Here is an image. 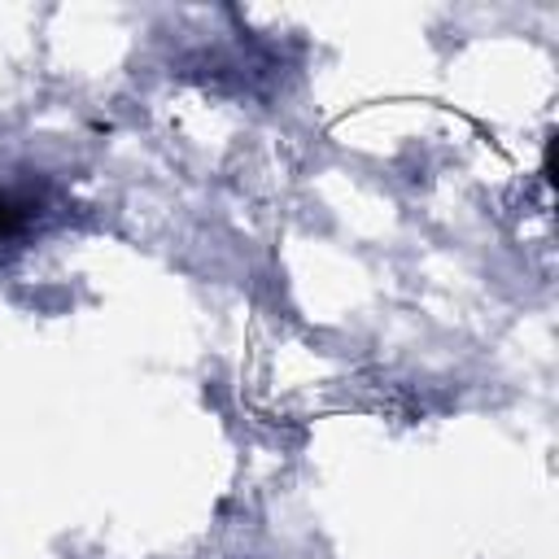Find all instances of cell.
<instances>
[{
    "label": "cell",
    "instance_id": "obj_1",
    "mask_svg": "<svg viewBox=\"0 0 559 559\" xmlns=\"http://www.w3.org/2000/svg\"><path fill=\"white\" fill-rule=\"evenodd\" d=\"M17 227H22V214H17V205L0 197V236H9V231H17Z\"/></svg>",
    "mask_w": 559,
    "mask_h": 559
}]
</instances>
